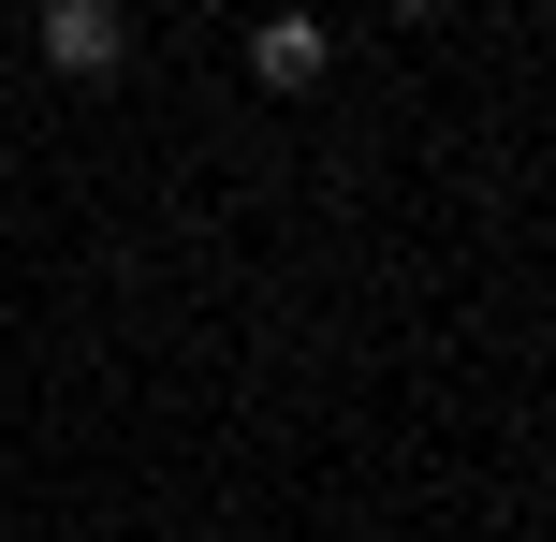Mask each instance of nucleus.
<instances>
[{"instance_id": "f257e3e1", "label": "nucleus", "mask_w": 556, "mask_h": 542, "mask_svg": "<svg viewBox=\"0 0 556 542\" xmlns=\"http://www.w3.org/2000/svg\"><path fill=\"white\" fill-rule=\"evenodd\" d=\"M323 74H337L323 15H264V29H250V88H264V103H307Z\"/></svg>"}, {"instance_id": "f03ea898", "label": "nucleus", "mask_w": 556, "mask_h": 542, "mask_svg": "<svg viewBox=\"0 0 556 542\" xmlns=\"http://www.w3.org/2000/svg\"><path fill=\"white\" fill-rule=\"evenodd\" d=\"M45 59H59V74H117V59H132V29H117V0H45Z\"/></svg>"}, {"instance_id": "7ed1b4c3", "label": "nucleus", "mask_w": 556, "mask_h": 542, "mask_svg": "<svg viewBox=\"0 0 556 542\" xmlns=\"http://www.w3.org/2000/svg\"><path fill=\"white\" fill-rule=\"evenodd\" d=\"M381 15H395V29H440V15H454V0H381Z\"/></svg>"}]
</instances>
